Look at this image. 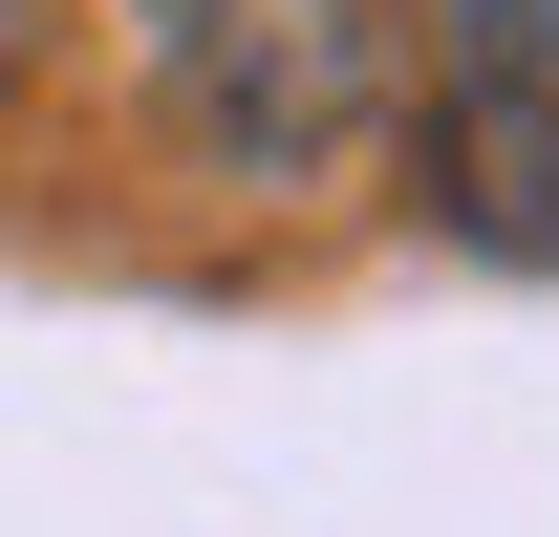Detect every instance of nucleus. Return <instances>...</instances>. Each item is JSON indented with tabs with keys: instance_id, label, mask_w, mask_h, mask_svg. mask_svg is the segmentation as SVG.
I'll list each match as a JSON object with an SVG mask.
<instances>
[{
	"instance_id": "1",
	"label": "nucleus",
	"mask_w": 559,
	"mask_h": 537,
	"mask_svg": "<svg viewBox=\"0 0 559 537\" xmlns=\"http://www.w3.org/2000/svg\"><path fill=\"white\" fill-rule=\"evenodd\" d=\"M130 65L215 172L301 194L409 108V0H130Z\"/></svg>"
},
{
	"instance_id": "2",
	"label": "nucleus",
	"mask_w": 559,
	"mask_h": 537,
	"mask_svg": "<svg viewBox=\"0 0 559 537\" xmlns=\"http://www.w3.org/2000/svg\"><path fill=\"white\" fill-rule=\"evenodd\" d=\"M430 215L559 259V0H430Z\"/></svg>"
},
{
	"instance_id": "3",
	"label": "nucleus",
	"mask_w": 559,
	"mask_h": 537,
	"mask_svg": "<svg viewBox=\"0 0 559 537\" xmlns=\"http://www.w3.org/2000/svg\"><path fill=\"white\" fill-rule=\"evenodd\" d=\"M22 44H44V0H0V86H22Z\"/></svg>"
}]
</instances>
